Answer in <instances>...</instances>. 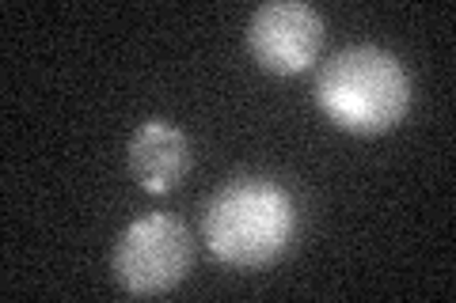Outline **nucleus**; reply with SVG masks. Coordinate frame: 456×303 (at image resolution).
I'll list each match as a JSON object with an SVG mask.
<instances>
[{"label": "nucleus", "mask_w": 456, "mask_h": 303, "mask_svg": "<svg viewBox=\"0 0 456 303\" xmlns=\"http://www.w3.org/2000/svg\"><path fill=\"white\" fill-rule=\"evenodd\" d=\"M297 205L285 186L270 179H232L221 186L202 216V239L217 262L259 269L289 251Z\"/></svg>", "instance_id": "1"}, {"label": "nucleus", "mask_w": 456, "mask_h": 303, "mask_svg": "<svg viewBox=\"0 0 456 303\" xmlns=\"http://www.w3.org/2000/svg\"><path fill=\"white\" fill-rule=\"evenodd\" d=\"M316 103L327 122L350 133H388L411 107V76L399 57L380 46L338 50L316 76Z\"/></svg>", "instance_id": "2"}, {"label": "nucleus", "mask_w": 456, "mask_h": 303, "mask_svg": "<svg viewBox=\"0 0 456 303\" xmlns=\"http://www.w3.org/2000/svg\"><path fill=\"white\" fill-rule=\"evenodd\" d=\"M191 254H194V243L183 220L167 212H149L114 239L110 273L126 292L160 296L187 277Z\"/></svg>", "instance_id": "3"}, {"label": "nucleus", "mask_w": 456, "mask_h": 303, "mask_svg": "<svg viewBox=\"0 0 456 303\" xmlns=\"http://www.w3.org/2000/svg\"><path fill=\"white\" fill-rule=\"evenodd\" d=\"M251 57L270 72H305L323 46V16L305 0H270L248 23Z\"/></svg>", "instance_id": "4"}, {"label": "nucleus", "mask_w": 456, "mask_h": 303, "mask_svg": "<svg viewBox=\"0 0 456 303\" xmlns=\"http://www.w3.org/2000/svg\"><path fill=\"white\" fill-rule=\"evenodd\" d=\"M191 144L171 122L149 118L130 137V175L145 194H167L187 179Z\"/></svg>", "instance_id": "5"}]
</instances>
